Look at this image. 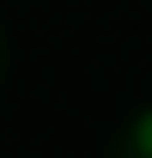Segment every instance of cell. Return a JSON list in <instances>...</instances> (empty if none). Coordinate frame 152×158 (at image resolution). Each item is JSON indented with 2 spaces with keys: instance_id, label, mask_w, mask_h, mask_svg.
<instances>
[{
  "instance_id": "6da1fadb",
  "label": "cell",
  "mask_w": 152,
  "mask_h": 158,
  "mask_svg": "<svg viewBox=\"0 0 152 158\" xmlns=\"http://www.w3.org/2000/svg\"><path fill=\"white\" fill-rule=\"evenodd\" d=\"M134 140H140V152H146V158H152V116H146V122H140V128H134Z\"/></svg>"
}]
</instances>
